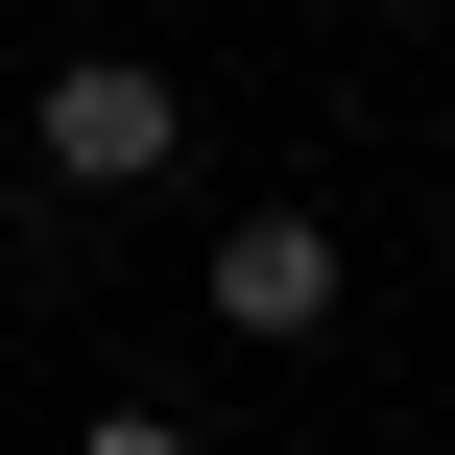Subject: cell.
Returning a JSON list of instances; mask_svg holds the SVG:
<instances>
[{"label": "cell", "mask_w": 455, "mask_h": 455, "mask_svg": "<svg viewBox=\"0 0 455 455\" xmlns=\"http://www.w3.org/2000/svg\"><path fill=\"white\" fill-rule=\"evenodd\" d=\"M24 168H48V192H168V168H192V72H144V48H72V72L24 96Z\"/></svg>", "instance_id": "obj_1"}, {"label": "cell", "mask_w": 455, "mask_h": 455, "mask_svg": "<svg viewBox=\"0 0 455 455\" xmlns=\"http://www.w3.org/2000/svg\"><path fill=\"white\" fill-rule=\"evenodd\" d=\"M192 288H216V336H240V360H312V336L360 312V264H336V216H312V192H240Z\"/></svg>", "instance_id": "obj_2"}, {"label": "cell", "mask_w": 455, "mask_h": 455, "mask_svg": "<svg viewBox=\"0 0 455 455\" xmlns=\"http://www.w3.org/2000/svg\"><path fill=\"white\" fill-rule=\"evenodd\" d=\"M72 455H216V432H192V408H96Z\"/></svg>", "instance_id": "obj_3"}, {"label": "cell", "mask_w": 455, "mask_h": 455, "mask_svg": "<svg viewBox=\"0 0 455 455\" xmlns=\"http://www.w3.org/2000/svg\"><path fill=\"white\" fill-rule=\"evenodd\" d=\"M432 264H455V192H432Z\"/></svg>", "instance_id": "obj_4"}]
</instances>
